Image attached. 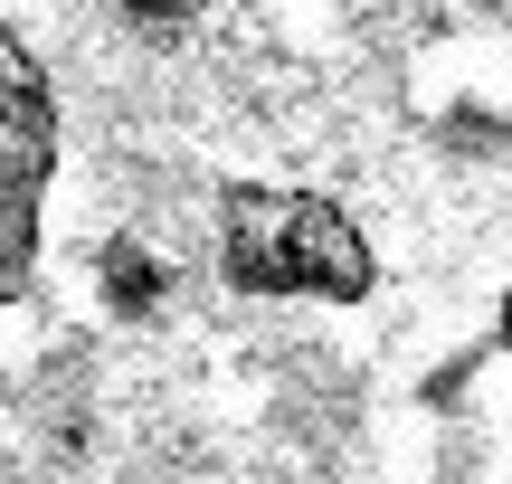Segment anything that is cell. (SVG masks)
Instances as JSON below:
<instances>
[{"instance_id": "cell-1", "label": "cell", "mask_w": 512, "mask_h": 484, "mask_svg": "<svg viewBox=\"0 0 512 484\" xmlns=\"http://www.w3.org/2000/svg\"><path fill=\"white\" fill-rule=\"evenodd\" d=\"M209 257H219V285L247 304H370L380 285V257L351 228V209L294 181H228Z\"/></svg>"}, {"instance_id": "cell-2", "label": "cell", "mask_w": 512, "mask_h": 484, "mask_svg": "<svg viewBox=\"0 0 512 484\" xmlns=\"http://www.w3.org/2000/svg\"><path fill=\"white\" fill-rule=\"evenodd\" d=\"M95 304L114 323H152L171 304V257L152 238H105L95 247Z\"/></svg>"}, {"instance_id": "cell-3", "label": "cell", "mask_w": 512, "mask_h": 484, "mask_svg": "<svg viewBox=\"0 0 512 484\" xmlns=\"http://www.w3.org/2000/svg\"><path fill=\"white\" fill-rule=\"evenodd\" d=\"M209 10H219V0H114V19H124L133 38H190Z\"/></svg>"}, {"instance_id": "cell-4", "label": "cell", "mask_w": 512, "mask_h": 484, "mask_svg": "<svg viewBox=\"0 0 512 484\" xmlns=\"http://www.w3.org/2000/svg\"><path fill=\"white\" fill-rule=\"evenodd\" d=\"M494 342H503V361H512V295H503V314H494Z\"/></svg>"}]
</instances>
